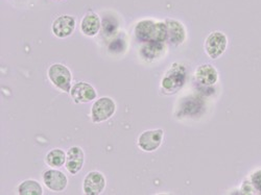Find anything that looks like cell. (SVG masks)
Masks as SVG:
<instances>
[{"label":"cell","mask_w":261,"mask_h":195,"mask_svg":"<svg viewBox=\"0 0 261 195\" xmlns=\"http://www.w3.org/2000/svg\"><path fill=\"white\" fill-rule=\"evenodd\" d=\"M20 195H42L43 189L39 182L35 180H25L18 186Z\"/></svg>","instance_id":"17"},{"label":"cell","mask_w":261,"mask_h":195,"mask_svg":"<svg viewBox=\"0 0 261 195\" xmlns=\"http://www.w3.org/2000/svg\"><path fill=\"white\" fill-rule=\"evenodd\" d=\"M116 112V103L110 97H100L91 107V120L93 123H101L110 119Z\"/></svg>","instance_id":"4"},{"label":"cell","mask_w":261,"mask_h":195,"mask_svg":"<svg viewBox=\"0 0 261 195\" xmlns=\"http://www.w3.org/2000/svg\"><path fill=\"white\" fill-rule=\"evenodd\" d=\"M75 29V20L72 16L63 15L58 17L53 23V33L56 37L64 39L71 36Z\"/></svg>","instance_id":"11"},{"label":"cell","mask_w":261,"mask_h":195,"mask_svg":"<svg viewBox=\"0 0 261 195\" xmlns=\"http://www.w3.org/2000/svg\"><path fill=\"white\" fill-rule=\"evenodd\" d=\"M194 77L200 85L205 87L213 86L219 80V72L213 65L203 64L195 69Z\"/></svg>","instance_id":"14"},{"label":"cell","mask_w":261,"mask_h":195,"mask_svg":"<svg viewBox=\"0 0 261 195\" xmlns=\"http://www.w3.org/2000/svg\"><path fill=\"white\" fill-rule=\"evenodd\" d=\"M47 75L57 89L65 93H70L72 74L68 67L63 64H54L48 68Z\"/></svg>","instance_id":"3"},{"label":"cell","mask_w":261,"mask_h":195,"mask_svg":"<svg viewBox=\"0 0 261 195\" xmlns=\"http://www.w3.org/2000/svg\"><path fill=\"white\" fill-rule=\"evenodd\" d=\"M45 162L49 167L59 168L66 163V154L61 148H55L49 150L46 157Z\"/></svg>","instance_id":"16"},{"label":"cell","mask_w":261,"mask_h":195,"mask_svg":"<svg viewBox=\"0 0 261 195\" xmlns=\"http://www.w3.org/2000/svg\"><path fill=\"white\" fill-rule=\"evenodd\" d=\"M85 163V154L84 150L80 146L70 147L66 153V169L72 176L77 175V173L83 169Z\"/></svg>","instance_id":"12"},{"label":"cell","mask_w":261,"mask_h":195,"mask_svg":"<svg viewBox=\"0 0 261 195\" xmlns=\"http://www.w3.org/2000/svg\"><path fill=\"white\" fill-rule=\"evenodd\" d=\"M241 191L243 192V194H254L256 191L251 183V181H246L243 183V186H242V189Z\"/></svg>","instance_id":"19"},{"label":"cell","mask_w":261,"mask_h":195,"mask_svg":"<svg viewBox=\"0 0 261 195\" xmlns=\"http://www.w3.org/2000/svg\"><path fill=\"white\" fill-rule=\"evenodd\" d=\"M100 19L97 14L90 13L87 14L81 22V31L85 36L94 37L100 30Z\"/></svg>","instance_id":"15"},{"label":"cell","mask_w":261,"mask_h":195,"mask_svg":"<svg viewBox=\"0 0 261 195\" xmlns=\"http://www.w3.org/2000/svg\"><path fill=\"white\" fill-rule=\"evenodd\" d=\"M163 138V129H147V131H144L139 135L137 139V145L141 150L146 151V153H153V151H156L161 146Z\"/></svg>","instance_id":"6"},{"label":"cell","mask_w":261,"mask_h":195,"mask_svg":"<svg viewBox=\"0 0 261 195\" xmlns=\"http://www.w3.org/2000/svg\"><path fill=\"white\" fill-rule=\"evenodd\" d=\"M166 46L163 42H145L139 49V55L145 62H154L162 58Z\"/></svg>","instance_id":"13"},{"label":"cell","mask_w":261,"mask_h":195,"mask_svg":"<svg viewBox=\"0 0 261 195\" xmlns=\"http://www.w3.org/2000/svg\"><path fill=\"white\" fill-rule=\"evenodd\" d=\"M56 2H61V0H56Z\"/></svg>","instance_id":"20"},{"label":"cell","mask_w":261,"mask_h":195,"mask_svg":"<svg viewBox=\"0 0 261 195\" xmlns=\"http://www.w3.org/2000/svg\"><path fill=\"white\" fill-rule=\"evenodd\" d=\"M166 29H167V38L166 41L170 45L180 46L186 40L187 33L185 26L178 20L166 19Z\"/></svg>","instance_id":"10"},{"label":"cell","mask_w":261,"mask_h":195,"mask_svg":"<svg viewBox=\"0 0 261 195\" xmlns=\"http://www.w3.org/2000/svg\"><path fill=\"white\" fill-rule=\"evenodd\" d=\"M250 181L258 194H261V169L256 170L251 175Z\"/></svg>","instance_id":"18"},{"label":"cell","mask_w":261,"mask_h":195,"mask_svg":"<svg viewBox=\"0 0 261 195\" xmlns=\"http://www.w3.org/2000/svg\"><path fill=\"white\" fill-rule=\"evenodd\" d=\"M106 178L99 171H90L83 182V191L87 195H99L106 188Z\"/></svg>","instance_id":"9"},{"label":"cell","mask_w":261,"mask_h":195,"mask_svg":"<svg viewBox=\"0 0 261 195\" xmlns=\"http://www.w3.org/2000/svg\"><path fill=\"white\" fill-rule=\"evenodd\" d=\"M186 68L181 63H172L161 79V91L165 95L179 92L186 81Z\"/></svg>","instance_id":"2"},{"label":"cell","mask_w":261,"mask_h":195,"mask_svg":"<svg viewBox=\"0 0 261 195\" xmlns=\"http://www.w3.org/2000/svg\"><path fill=\"white\" fill-rule=\"evenodd\" d=\"M227 46V36L222 32H213L206 38L204 48L210 59L217 60L225 53Z\"/></svg>","instance_id":"5"},{"label":"cell","mask_w":261,"mask_h":195,"mask_svg":"<svg viewBox=\"0 0 261 195\" xmlns=\"http://www.w3.org/2000/svg\"><path fill=\"white\" fill-rule=\"evenodd\" d=\"M42 178L46 188L55 192L64 191L68 184V179L65 173L54 168L43 172Z\"/></svg>","instance_id":"8"},{"label":"cell","mask_w":261,"mask_h":195,"mask_svg":"<svg viewBox=\"0 0 261 195\" xmlns=\"http://www.w3.org/2000/svg\"><path fill=\"white\" fill-rule=\"evenodd\" d=\"M70 96L74 103H88L96 98L97 93L89 82L79 81L71 87Z\"/></svg>","instance_id":"7"},{"label":"cell","mask_w":261,"mask_h":195,"mask_svg":"<svg viewBox=\"0 0 261 195\" xmlns=\"http://www.w3.org/2000/svg\"><path fill=\"white\" fill-rule=\"evenodd\" d=\"M136 38L145 42H166L167 29L165 21L143 19L138 21L134 29Z\"/></svg>","instance_id":"1"}]
</instances>
